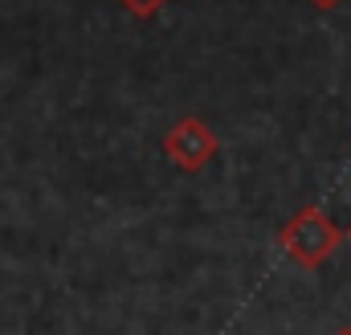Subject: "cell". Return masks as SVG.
<instances>
[{"instance_id": "4", "label": "cell", "mask_w": 351, "mask_h": 335, "mask_svg": "<svg viewBox=\"0 0 351 335\" xmlns=\"http://www.w3.org/2000/svg\"><path fill=\"white\" fill-rule=\"evenodd\" d=\"M311 4H315V8H323V12H327V8H339V4H343V0H311Z\"/></svg>"}, {"instance_id": "5", "label": "cell", "mask_w": 351, "mask_h": 335, "mask_svg": "<svg viewBox=\"0 0 351 335\" xmlns=\"http://www.w3.org/2000/svg\"><path fill=\"white\" fill-rule=\"evenodd\" d=\"M335 335H351V327H339V332H335Z\"/></svg>"}, {"instance_id": "6", "label": "cell", "mask_w": 351, "mask_h": 335, "mask_svg": "<svg viewBox=\"0 0 351 335\" xmlns=\"http://www.w3.org/2000/svg\"><path fill=\"white\" fill-rule=\"evenodd\" d=\"M343 238H348V242H351V225H348V233H343Z\"/></svg>"}, {"instance_id": "3", "label": "cell", "mask_w": 351, "mask_h": 335, "mask_svg": "<svg viewBox=\"0 0 351 335\" xmlns=\"http://www.w3.org/2000/svg\"><path fill=\"white\" fill-rule=\"evenodd\" d=\"M164 4H168V0H123V8L135 12V16H156Z\"/></svg>"}, {"instance_id": "2", "label": "cell", "mask_w": 351, "mask_h": 335, "mask_svg": "<svg viewBox=\"0 0 351 335\" xmlns=\"http://www.w3.org/2000/svg\"><path fill=\"white\" fill-rule=\"evenodd\" d=\"M221 143L213 135V127L204 119H180L176 127H168L164 135V160L180 172H200L217 160Z\"/></svg>"}, {"instance_id": "1", "label": "cell", "mask_w": 351, "mask_h": 335, "mask_svg": "<svg viewBox=\"0 0 351 335\" xmlns=\"http://www.w3.org/2000/svg\"><path fill=\"white\" fill-rule=\"evenodd\" d=\"M339 242H343L339 225H335L319 205L298 209V213L282 225V233H278V246L286 250V257L298 262V266H306V270H319L331 253L339 250Z\"/></svg>"}]
</instances>
